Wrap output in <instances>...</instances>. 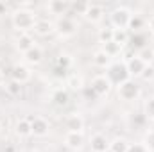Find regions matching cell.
I'll list each match as a JSON object with an SVG mask.
<instances>
[{
  "label": "cell",
  "instance_id": "cell-26",
  "mask_svg": "<svg viewBox=\"0 0 154 152\" xmlns=\"http://www.w3.org/2000/svg\"><path fill=\"white\" fill-rule=\"evenodd\" d=\"M66 84L72 88V90H82L84 88V81H82V77L77 75V74H72V75H68V79H66Z\"/></svg>",
  "mask_w": 154,
  "mask_h": 152
},
{
  "label": "cell",
  "instance_id": "cell-33",
  "mask_svg": "<svg viewBox=\"0 0 154 152\" xmlns=\"http://www.w3.org/2000/svg\"><path fill=\"white\" fill-rule=\"evenodd\" d=\"M70 7L74 9L75 14H82L84 16V13L88 9V2H75V4H70Z\"/></svg>",
  "mask_w": 154,
  "mask_h": 152
},
{
  "label": "cell",
  "instance_id": "cell-12",
  "mask_svg": "<svg viewBox=\"0 0 154 152\" xmlns=\"http://www.w3.org/2000/svg\"><path fill=\"white\" fill-rule=\"evenodd\" d=\"M90 149L91 152H109V141L102 132H95L90 138Z\"/></svg>",
  "mask_w": 154,
  "mask_h": 152
},
{
  "label": "cell",
  "instance_id": "cell-6",
  "mask_svg": "<svg viewBox=\"0 0 154 152\" xmlns=\"http://www.w3.org/2000/svg\"><path fill=\"white\" fill-rule=\"evenodd\" d=\"M90 88L95 91V95L100 99V97H106L109 91H111V88H113V84L109 82V79L104 75H95L91 79V82H90Z\"/></svg>",
  "mask_w": 154,
  "mask_h": 152
},
{
  "label": "cell",
  "instance_id": "cell-25",
  "mask_svg": "<svg viewBox=\"0 0 154 152\" xmlns=\"http://www.w3.org/2000/svg\"><path fill=\"white\" fill-rule=\"evenodd\" d=\"M122 48H124V47H120V45L115 43V41H109V43H106V45L102 47V50H104L108 56H111V57L120 56V54H122Z\"/></svg>",
  "mask_w": 154,
  "mask_h": 152
},
{
  "label": "cell",
  "instance_id": "cell-14",
  "mask_svg": "<svg viewBox=\"0 0 154 152\" xmlns=\"http://www.w3.org/2000/svg\"><path fill=\"white\" fill-rule=\"evenodd\" d=\"M11 79L13 81H16V82H20V84H25V82H29L31 81V70L25 66V65H14L13 68H11Z\"/></svg>",
  "mask_w": 154,
  "mask_h": 152
},
{
  "label": "cell",
  "instance_id": "cell-9",
  "mask_svg": "<svg viewBox=\"0 0 154 152\" xmlns=\"http://www.w3.org/2000/svg\"><path fill=\"white\" fill-rule=\"evenodd\" d=\"M145 66H147V63H143L136 54L125 59V68H127V72H129V77H131V79H133V77H142L143 70H145Z\"/></svg>",
  "mask_w": 154,
  "mask_h": 152
},
{
  "label": "cell",
  "instance_id": "cell-24",
  "mask_svg": "<svg viewBox=\"0 0 154 152\" xmlns=\"http://www.w3.org/2000/svg\"><path fill=\"white\" fill-rule=\"evenodd\" d=\"M143 25H145V20H143L140 14H133L131 20H129L127 29H131V31H134V32H140V31L143 29Z\"/></svg>",
  "mask_w": 154,
  "mask_h": 152
},
{
  "label": "cell",
  "instance_id": "cell-19",
  "mask_svg": "<svg viewBox=\"0 0 154 152\" xmlns=\"http://www.w3.org/2000/svg\"><path fill=\"white\" fill-rule=\"evenodd\" d=\"M50 100L54 102V106H57V108H65V106L70 102V93H68L66 88H57V90L52 91Z\"/></svg>",
  "mask_w": 154,
  "mask_h": 152
},
{
  "label": "cell",
  "instance_id": "cell-34",
  "mask_svg": "<svg viewBox=\"0 0 154 152\" xmlns=\"http://www.w3.org/2000/svg\"><path fill=\"white\" fill-rule=\"evenodd\" d=\"M81 91H82V95H84V99H86V100H97V99H99V97L95 95V91H93L90 86H84Z\"/></svg>",
  "mask_w": 154,
  "mask_h": 152
},
{
  "label": "cell",
  "instance_id": "cell-2",
  "mask_svg": "<svg viewBox=\"0 0 154 152\" xmlns=\"http://www.w3.org/2000/svg\"><path fill=\"white\" fill-rule=\"evenodd\" d=\"M116 95L120 100H125V102H134L140 99L142 95V88L134 82V79H127L125 82L118 84L116 86Z\"/></svg>",
  "mask_w": 154,
  "mask_h": 152
},
{
  "label": "cell",
  "instance_id": "cell-43",
  "mask_svg": "<svg viewBox=\"0 0 154 152\" xmlns=\"http://www.w3.org/2000/svg\"><path fill=\"white\" fill-rule=\"evenodd\" d=\"M0 129H2V127H0Z\"/></svg>",
  "mask_w": 154,
  "mask_h": 152
},
{
  "label": "cell",
  "instance_id": "cell-11",
  "mask_svg": "<svg viewBox=\"0 0 154 152\" xmlns=\"http://www.w3.org/2000/svg\"><path fill=\"white\" fill-rule=\"evenodd\" d=\"M63 141H65L66 149L77 152L79 149H82V145H84V132H66Z\"/></svg>",
  "mask_w": 154,
  "mask_h": 152
},
{
  "label": "cell",
  "instance_id": "cell-15",
  "mask_svg": "<svg viewBox=\"0 0 154 152\" xmlns=\"http://www.w3.org/2000/svg\"><path fill=\"white\" fill-rule=\"evenodd\" d=\"M32 31H34L38 36H48V34L56 32V25H54V22H50V20H47V18H38Z\"/></svg>",
  "mask_w": 154,
  "mask_h": 152
},
{
  "label": "cell",
  "instance_id": "cell-4",
  "mask_svg": "<svg viewBox=\"0 0 154 152\" xmlns=\"http://www.w3.org/2000/svg\"><path fill=\"white\" fill-rule=\"evenodd\" d=\"M131 16H133V13L125 5H118L109 13V23L115 31H127Z\"/></svg>",
  "mask_w": 154,
  "mask_h": 152
},
{
  "label": "cell",
  "instance_id": "cell-41",
  "mask_svg": "<svg viewBox=\"0 0 154 152\" xmlns=\"http://www.w3.org/2000/svg\"><path fill=\"white\" fill-rule=\"evenodd\" d=\"M5 84V75H4V72L0 70V86H4Z\"/></svg>",
  "mask_w": 154,
  "mask_h": 152
},
{
  "label": "cell",
  "instance_id": "cell-27",
  "mask_svg": "<svg viewBox=\"0 0 154 152\" xmlns=\"http://www.w3.org/2000/svg\"><path fill=\"white\" fill-rule=\"evenodd\" d=\"M72 65H74V61H72V57L68 56V54H61L57 59H56V65L54 66H59V68H65V70H70L72 68Z\"/></svg>",
  "mask_w": 154,
  "mask_h": 152
},
{
  "label": "cell",
  "instance_id": "cell-31",
  "mask_svg": "<svg viewBox=\"0 0 154 152\" xmlns=\"http://www.w3.org/2000/svg\"><path fill=\"white\" fill-rule=\"evenodd\" d=\"M143 114H145V118L154 120V95L145 100V104H143Z\"/></svg>",
  "mask_w": 154,
  "mask_h": 152
},
{
  "label": "cell",
  "instance_id": "cell-5",
  "mask_svg": "<svg viewBox=\"0 0 154 152\" xmlns=\"http://www.w3.org/2000/svg\"><path fill=\"white\" fill-rule=\"evenodd\" d=\"M106 77L109 79V82H111L113 86H118V84L125 82L127 79H131L127 68H125V63H113V65L108 68Z\"/></svg>",
  "mask_w": 154,
  "mask_h": 152
},
{
  "label": "cell",
  "instance_id": "cell-8",
  "mask_svg": "<svg viewBox=\"0 0 154 152\" xmlns=\"http://www.w3.org/2000/svg\"><path fill=\"white\" fill-rule=\"evenodd\" d=\"M65 129L66 132H82L84 131V118L81 113H70L65 116Z\"/></svg>",
  "mask_w": 154,
  "mask_h": 152
},
{
  "label": "cell",
  "instance_id": "cell-28",
  "mask_svg": "<svg viewBox=\"0 0 154 152\" xmlns=\"http://www.w3.org/2000/svg\"><path fill=\"white\" fill-rule=\"evenodd\" d=\"M143 63H147V65H152L154 61V50L152 48H149V47H145V48H142V50H138V54H136Z\"/></svg>",
  "mask_w": 154,
  "mask_h": 152
},
{
  "label": "cell",
  "instance_id": "cell-29",
  "mask_svg": "<svg viewBox=\"0 0 154 152\" xmlns=\"http://www.w3.org/2000/svg\"><path fill=\"white\" fill-rule=\"evenodd\" d=\"M113 32H115L113 27H104V29H100V31H99V41H100L102 45L113 41Z\"/></svg>",
  "mask_w": 154,
  "mask_h": 152
},
{
  "label": "cell",
  "instance_id": "cell-3",
  "mask_svg": "<svg viewBox=\"0 0 154 152\" xmlns=\"http://www.w3.org/2000/svg\"><path fill=\"white\" fill-rule=\"evenodd\" d=\"M54 25H56V32H57L59 38H72V36L77 34V29H79L75 18L70 13H66L65 16L57 18V22Z\"/></svg>",
  "mask_w": 154,
  "mask_h": 152
},
{
  "label": "cell",
  "instance_id": "cell-18",
  "mask_svg": "<svg viewBox=\"0 0 154 152\" xmlns=\"http://www.w3.org/2000/svg\"><path fill=\"white\" fill-rule=\"evenodd\" d=\"M14 132L18 138H29L32 136V127H31V118L25 116V118H20L16 123H14Z\"/></svg>",
  "mask_w": 154,
  "mask_h": 152
},
{
  "label": "cell",
  "instance_id": "cell-22",
  "mask_svg": "<svg viewBox=\"0 0 154 152\" xmlns=\"http://www.w3.org/2000/svg\"><path fill=\"white\" fill-rule=\"evenodd\" d=\"M129 145L131 143L125 138H115L113 141H109V152H127Z\"/></svg>",
  "mask_w": 154,
  "mask_h": 152
},
{
  "label": "cell",
  "instance_id": "cell-10",
  "mask_svg": "<svg viewBox=\"0 0 154 152\" xmlns=\"http://www.w3.org/2000/svg\"><path fill=\"white\" fill-rule=\"evenodd\" d=\"M106 11H104V5L102 4H88V9L84 13V18L91 23H99L102 18H104Z\"/></svg>",
  "mask_w": 154,
  "mask_h": 152
},
{
  "label": "cell",
  "instance_id": "cell-36",
  "mask_svg": "<svg viewBox=\"0 0 154 152\" xmlns=\"http://www.w3.org/2000/svg\"><path fill=\"white\" fill-rule=\"evenodd\" d=\"M127 152H149V150H147V147L143 143H131Z\"/></svg>",
  "mask_w": 154,
  "mask_h": 152
},
{
  "label": "cell",
  "instance_id": "cell-16",
  "mask_svg": "<svg viewBox=\"0 0 154 152\" xmlns=\"http://www.w3.org/2000/svg\"><path fill=\"white\" fill-rule=\"evenodd\" d=\"M45 7H47V11H48L50 14H57V16L61 18V16H65V14L68 13L70 4L65 2V0H50Z\"/></svg>",
  "mask_w": 154,
  "mask_h": 152
},
{
  "label": "cell",
  "instance_id": "cell-17",
  "mask_svg": "<svg viewBox=\"0 0 154 152\" xmlns=\"http://www.w3.org/2000/svg\"><path fill=\"white\" fill-rule=\"evenodd\" d=\"M91 63H93V66H97V68H109L111 65H113V57L111 56H108L102 48L100 50H97L93 56H91Z\"/></svg>",
  "mask_w": 154,
  "mask_h": 152
},
{
  "label": "cell",
  "instance_id": "cell-42",
  "mask_svg": "<svg viewBox=\"0 0 154 152\" xmlns=\"http://www.w3.org/2000/svg\"><path fill=\"white\" fill-rule=\"evenodd\" d=\"M29 152H32V150H29Z\"/></svg>",
  "mask_w": 154,
  "mask_h": 152
},
{
  "label": "cell",
  "instance_id": "cell-39",
  "mask_svg": "<svg viewBox=\"0 0 154 152\" xmlns=\"http://www.w3.org/2000/svg\"><path fill=\"white\" fill-rule=\"evenodd\" d=\"M145 23H147V27H149V32H152V34H154V14L147 20V22H145Z\"/></svg>",
  "mask_w": 154,
  "mask_h": 152
},
{
  "label": "cell",
  "instance_id": "cell-21",
  "mask_svg": "<svg viewBox=\"0 0 154 152\" xmlns=\"http://www.w3.org/2000/svg\"><path fill=\"white\" fill-rule=\"evenodd\" d=\"M4 90H5V93H7L9 97H20V95H22V90H23V84H20V82L9 79V81H5V84H4Z\"/></svg>",
  "mask_w": 154,
  "mask_h": 152
},
{
  "label": "cell",
  "instance_id": "cell-40",
  "mask_svg": "<svg viewBox=\"0 0 154 152\" xmlns=\"http://www.w3.org/2000/svg\"><path fill=\"white\" fill-rule=\"evenodd\" d=\"M5 11H7V4L0 2V14H5Z\"/></svg>",
  "mask_w": 154,
  "mask_h": 152
},
{
  "label": "cell",
  "instance_id": "cell-37",
  "mask_svg": "<svg viewBox=\"0 0 154 152\" xmlns=\"http://www.w3.org/2000/svg\"><path fill=\"white\" fill-rule=\"evenodd\" d=\"M18 7L20 9H27V11H34L36 9V2H20Z\"/></svg>",
  "mask_w": 154,
  "mask_h": 152
},
{
  "label": "cell",
  "instance_id": "cell-35",
  "mask_svg": "<svg viewBox=\"0 0 154 152\" xmlns=\"http://www.w3.org/2000/svg\"><path fill=\"white\" fill-rule=\"evenodd\" d=\"M142 79H143V81H152L154 79V66L152 65H147V66H145V70H143V74H142Z\"/></svg>",
  "mask_w": 154,
  "mask_h": 152
},
{
  "label": "cell",
  "instance_id": "cell-7",
  "mask_svg": "<svg viewBox=\"0 0 154 152\" xmlns=\"http://www.w3.org/2000/svg\"><path fill=\"white\" fill-rule=\"evenodd\" d=\"M31 118V127H32V136L34 138H45L50 132V123L43 116H29Z\"/></svg>",
  "mask_w": 154,
  "mask_h": 152
},
{
  "label": "cell",
  "instance_id": "cell-32",
  "mask_svg": "<svg viewBox=\"0 0 154 152\" xmlns=\"http://www.w3.org/2000/svg\"><path fill=\"white\" fill-rule=\"evenodd\" d=\"M142 143L147 147L149 152H154V129H149V131L143 134V141H142Z\"/></svg>",
  "mask_w": 154,
  "mask_h": 152
},
{
  "label": "cell",
  "instance_id": "cell-1",
  "mask_svg": "<svg viewBox=\"0 0 154 152\" xmlns=\"http://www.w3.org/2000/svg\"><path fill=\"white\" fill-rule=\"evenodd\" d=\"M36 14L34 11H27V9H16L13 11L11 14V22H13V27L18 31V32H29L34 29V23H36Z\"/></svg>",
  "mask_w": 154,
  "mask_h": 152
},
{
  "label": "cell",
  "instance_id": "cell-20",
  "mask_svg": "<svg viewBox=\"0 0 154 152\" xmlns=\"http://www.w3.org/2000/svg\"><path fill=\"white\" fill-rule=\"evenodd\" d=\"M23 56V61L25 63H29V65H38L41 63V59H43V48L39 47V45H34L32 48H29L25 54H22Z\"/></svg>",
  "mask_w": 154,
  "mask_h": 152
},
{
  "label": "cell",
  "instance_id": "cell-13",
  "mask_svg": "<svg viewBox=\"0 0 154 152\" xmlns=\"http://www.w3.org/2000/svg\"><path fill=\"white\" fill-rule=\"evenodd\" d=\"M36 45V41L34 38L29 34V32H18V36L14 39V47H16V50L18 52H22V54H25L29 48H32Z\"/></svg>",
  "mask_w": 154,
  "mask_h": 152
},
{
  "label": "cell",
  "instance_id": "cell-30",
  "mask_svg": "<svg viewBox=\"0 0 154 152\" xmlns=\"http://www.w3.org/2000/svg\"><path fill=\"white\" fill-rule=\"evenodd\" d=\"M113 31H115V29H113ZM113 41L118 43L120 47L127 45V43H129V32H127V31H115V32H113Z\"/></svg>",
  "mask_w": 154,
  "mask_h": 152
},
{
  "label": "cell",
  "instance_id": "cell-38",
  "mask_svg": "<svg viewBox=\"0 0 154 152\" xmlns=\"http://www.w3.org/2000/svg\"><path fill=\"white\" fill-rule=\"evenodd\" d=\"M68 72H70V70H65V68L54 66V75H56V77H59V79H61V77H66V79H68Z\"/></svg>",
  "mask_w": 154,
  "mask_h": 152
},
{
  "label": "cell",
  "instance_id": "cell-23",
  "mask_svg": "<svg viewBox=\"0 0 154 152\" xmlns=\"http://www.w3.org/2000/svg\"><path fill=\"white\" fill-rule=\"evenodd\" d=\"M129 43H131V47L133 48H138V50H142V48H145L147 45V36L145 34H142V32H134L133 36H129Z\"/></svg>",
  "mask_w": 154,
  "mask_h": 152
}]
</instances>
